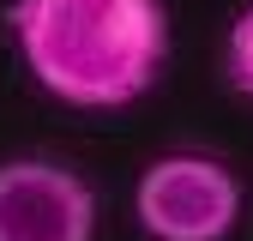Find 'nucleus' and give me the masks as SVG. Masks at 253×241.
I'll list each match as a JSON object with an SVG mask.
<instances>
[{
	"instance_id": "nucleus-1",
	"label": "nucleus",
	"mask_w": 253,
	"mask_h": 241,
	"mask_svg": "<svg viewBox=\"0 0 253 241\" xmlns=\"http://www.w3.org/2000/svg\"><path fill=\"white\" fill-rule=\"evenodd\" d=\"M24 73L73 109H126L163 73V0H12Z\"/></svg>"
},
{
	"instance_id": "nucleus-2",
	"label": "nucleus",
	"mask_w": 253,
	"mask_h": 241,
	"mask_svg": "<svg viewBox=\"0 0 253 241\" xmlns=\"http://www.w3.org/2000/svg\"><path fill=\"white\" fill-rule=\"evenodd\" d=\"M133 211L157 241H223L241 217V181L229 163L205 157V151H169V157L145 163L133 187Z\"/></svg>"
},
{
	"instance_id": "nucleus-3",
	"label": "nucleus",
	"mask_w": 253,
	"mask_h": 241,
	"mask_svg": "<svg viewBox=\"0 0 253 241\" xmlns=\"http://www.w3.org/2000/svg\"><path fill=\"white\" fill-rule=\"evenodd\" d=\"M97 193L54 157L0 163V241H90Z\"/></svg>"
},
{
	"instance_id": "nucleus-4",
	"label": "nucleus",
	"mask_w": 253,
	"mask_h": 241,
	"mask_svg": "<svg viewBox=\"0 0 253 241\" xmlns=\"http://www.w3.org/2000/svg\"><path fill=\"white\" fill-rule=\"evenodd\" d=\"M223 73H229V84L241 90V97H253V6H241V12H235V24H229Z\"/></svg>"
}]
</instances>
